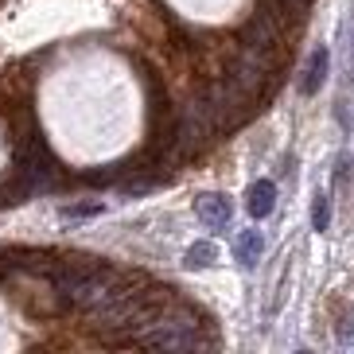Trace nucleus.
<instances>
[{
	"label": "nucleus",
	"instance_id": "f257e3e1",
	"mask_svg": "<svg viewBox=\"0 0 354 354\" xmlns=\"http://www.w3.org/2000/svg\"><path fill=\"white\" fill-rule=\"evenodd\" d=\"M241 43H245V47H257V51L284 55L288 51V32H284L277 20H269L265 12L253 8V16L245 20V28H241Z\"/></svg>",
	"mask_w": 354,
	"mask_h": 354
},
{
	"label": "nucleus",
	"instance_id": "f03ea898",
	"mask_svg": "<svg viewBox=\"0 0 354 354\" xmlns=\"http://www.w3.org/2000/svg\"><path fill=\"white\" fill-rule=\"evenodd\" d=\"M195 214L203 218V226L226 230L230 218H234V207H230V198L218 195V191H203V195L195 198Z\"/></svg>",
	"mask_w": 354,
	"mask_h": 354
},
{
	"label": "nucleus",
	"instance_id": "7ed1b4c3",
	"mask_svg": "<svg viewBox=\"0 0 354 354\" xmlns=\"http://www.w3.org/2000/svg\"><path fill=\"white\" fill-rule=\"evenodd\" d=\"M327 71H331V51H327V47H315V51H312V59H308V66H304L300 94H304V97L319 94V86L327 82Z\"/></svg>",
	"mask_w": 354,
	"mask_h": 354
},
{
	"label": "nucleus",
	"instance_id": "20e7f679",
	"mask_svg": "<svg viewBox=\"0 0 354 354\" xmlns=\"http://www.w3.org/2000/svg\"><path fill=\"white\" fill-rule=\"evenodd\" d=\"M245 210H250L253 218H269L272 210H277V183L272 179H257V183H250V191H245Z\"/></svg>",
	"mask_w": 354,
	"mask_h": 354
},
{
	"label": "nucleus",
	"instance_id": "39448f33",
	"mask_svg": "<svg viewBox=\"0 0 354 354\" xmlns=\"http://www.w3.org/2000/svg\"><path fill=\"white\" fill-rule=\"evenodd\" d=\"M265 253V238H261L257 230H241L238 238H234V261H238L241 269H253Z\"/></svg>",
	"mask_w": 354,
	"mask_h": 354
},
{
	"label": "nucleus",
	"instance_id": "423d86ee",
	"mask_svg": "<svg viewBox=\"0 0 354 354\" xmlns=\"http://www.w3.org/2000/svg\"><path fill=\"white\" fill-rule=\"evenodd\" d=\"M214 257H218V250H214L210 241H195L187 250V257H183V265H187V269H210Z\"/></svg>",
	"mask_w": 354,
	"mask_h": 354
},
{
	"label": "nucleus",
	"instance_id": "0eeeda50",
	"mask_svg": "<svg viewBox=\"0 0 354 354\" xmlns=\"http://www.w3.org/2000/svg\"><path fill=\"white\" fill-rule=\"evenodd\" d=\"M327 226H331V198L319 191V195H315V203H312V230L327 234Z\"/></svg>",
	"mask_w": 354,
	"mask_h": 354
},
{
	"label": "nucleus",
	"instance_id": "6e6552de",
	"mask_svg": "<svg viewBox=\"0 0 354 354\" xmlns=\"http://www.w3.org/2000/svg\"><path fill=\"white\" fill-rule=\"evenodd\" d=\"M94 214H102V203H71V207H63V218L74 222V218H94Z\"/></svg>",
	"mask_w": 354,
	"mask_h": 354
}]
</instances>
